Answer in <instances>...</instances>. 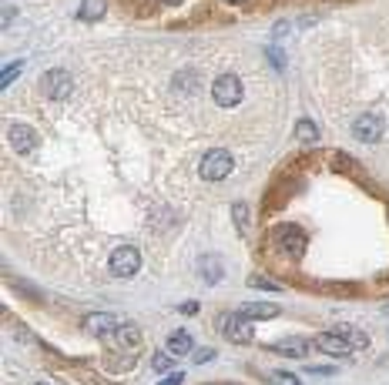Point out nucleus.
<instances>
[{
  "label": "nucleus",
  "mask_w": 389,
  "mask_h": 385,
  "mask_svg": "<svg viewBox=\"0 0 389 385\" xmlns=\"http://www.w3.org/2000/svg\"><path fill=\"white\" fill-rule=\"evenodd\" d=\"M336 332L342 335V338H346V342H349L352 348H366V345H369V335H366V332H359V328H349V325H339Z\"/></svg>",
  "instance_id": "16"
},
{
  "label": "nucleus",
  "mask_w": 389,
  "mask_h": 385,
  "mask_svg": "<svg viewBox=\"0 0 389 385\" xmlns=\"http://www.w3.org/2000/svg\"><path fill=\"white\" fill-rule=\"evenodd\" d=\"M383 131H386V121H383L379 114H359L356 121H352V134H356L359 141H366V144L379 141V138H383Z\"/></svg>",
  "instance_id": "5"
},
{
  "label": "nucleus",
  "mask_w": 389,
  "mask_h": 385,
  "mask_svg": "<svg viewBox=\"0 0 389 385\" xmlns=\"http://www.w3.org/2000/svg\"><path fill=\"white\" fill-rule=\"evenodd\" d=\"M238 315H245V319H275L279 315V308L275 305H262V302H255V305H242L238 308Z\"/></svg>",
  "instance_id": "14"
},
{
  "label": "nucleus",
  "mask_w": 389,
  "mask_h": 385,
  "mask_svg": "<svg viewBox=\"0 0 389 385\" xmlns=\"http://www.w3.org/2000/svg\"><path fill=\"white\" fill-rule=\"evenodd\" d=\"M178 312H182V315H194V312H198V302H185V305H178Z\"/></svg>",
  "instance_id": "24"
},
{
  "label": "nucleus",
  "mask_w": 389,
  "mask_h": 385,
  "mask_svg": "<svg viewBox=\"0 0 389 385\" xmlns=\"http://www.w3.org/2000/svg\"><path fill=\"white\" fill-rule=\"evenodd\" d=\"M252 285H259V288H279V282H265V278H255Z\"/></svg>",
  "instance_id": "25"
},
{
  "label": "nucleus",
  "mask_w": 389,
  "mask_h": 385,
  "mask_svg": "<svg viewBox=\"0 0 389 385\" xmlns=\"http://www.w3.org/2000/svg\"><path fill=\"white\" fill-rule=\"evenodd\" d=\"M161 4H168V7H178V4H185V0H161Z\"/></svg>",
  "instance_id": "27"
},
{
  "label": "nucleus",
  "mask_w": 389,
  "mask_h": 385,
  "mask_svg": "<svg viewBox=\"0 0 389 385\" xmlns=\"http://www.w3.org/2000/svg\"><path fill=\"white\" fill-rule=\"evenodd\" d=\"M151 365H155V372H168V369L175 365V362H171L168 352H158L155 359H151Z\"/></svg>",
  "instance_id": "20"
},
{
  "label": "nucleus",
  "mask_w": 389,
  "mask_h": 385,
  "mask_svg": "<svg viewBox=\"0 0 389 385\" xmlns=\"http://www.w3.org/2000/svg\"><path fill=\"white\" fill-rule=\"evenodd\" d=\"M221 328H225V335L232 338V342H252V319H245V315H228V319H221Z\"/></svg>",
  "instance_id": "9"
},
{
  "label": "nucleus",
  "mask_w": 389,
  "mask_h": 385,
  "mask_svg": "<svg viewBox=\"0 0 389 385\" xmlns=\"http://www.w3.org/2000/svg\"><path fill=\"white\" fill-rule=\"evenodd\" d=\"M306 244H309V238H306V231L298 225H279L275 228V248L286 258H302L306 255Z\"/></svg>",
  "instance_id": "1"
},
{
  "label": "nucleus",
  "mask_w": 389,
  "mask_h": 385,
  "mask_svg": "<svg viewBox=\"0 0 389 385\" xmlns=\"http://www.w3.org/2000/svg\"><path fill=\"white\" fill-rule=\"evenodd\" d=\"M272 352H282V355H296V359H306L309 345H306L302 338H286V342H275Z\"/></svg>",
  "instance_id": "15"
},
{
  "label": "nucleus",
  "mask_w": 389,
  "mask_h": 385,
  "mask_svg": "<svg viewBox=\"0 0 389 385\" xmlns=\"http://www.w3.org/2000/svg\"><path fill=\"white\" fill-rule=\"evenodd\" d=\"M312 345L319 348V352H325V355H352V345L342 338L339 332H323L315 335V342Z\"/></svg>",
  "instance_id": "10"
},
{
  "label": "nucleus",
  "mask_w": 389,
  "mask_h": 385,
  "mask_svg": "<svg viewBox=\"0 0 389 385\" xmlns=\"http://www.w3.org/2000/svg\"><path fill=\"white\" fill-rule=\"evenodd\" d=\"M121 325H117L115 315H108V312H91V315H84V332L88 335H98V338H108V335H115Z\"/></svg>",
  "instance_id": "8"
},
{
  "label": "nucleus",
  "mask_w": 389,
  "mask_h": 385,
  "mask_svg": "<svg viewBox=\"0 0 389 385\" xmlns=\"http://www.w3.org/2000/svg\"><path fill=\"white\" fill-rule=\"evenodd\" d=\"M40 385H47V382H40Z\"/></svg>",
  "instance_id": "29"
},
{
  "label": "nucleus",
  "mask_w": 389,
  "mask_h": 385,
  "mask_svg": "<svg viewBox=\"0 0 389 385\" xmlns=\"http://www.w3.org/2000/svg\"><path fill=\"white\" fill-rule=\"evenodd\" d=\"M198 268H202V278H205L208 285H215V282L225 278V265H221L219 258H211V255L202 258V265H198Z\"/></svg>",
  "instance_id": "12"
},
{
  "label": "nucleus",
  "mask_w": 389,
  "mask_h": 385,
  "mask_svg": "<svg viewBox=\"0 0 389 385\" xmlns=\"http://www.w3.org/2000/svg\"><path fill=\"white\" fill-rule=\"evenodd\" d=\"M215 359V348H198L194 352V365H205V362Z\"/></svg>",
  "instance_id": "23"
},
{
  "label": "nucleus",
  "mask_w": 389,
  "mask_h": 385,
  "mask_svg": "<svg viewBox=\"0 0 389 385\" xmlns=\"http://www.w3.org/2000/svg\"><path fill=\"white\" fill-rule=\"evenodd\" d=\"M211 97H215V104H221V107H235V104L242 101V81H238L235 74L215 77V84H211Z\"/></svg>",
  "instance_id": "3"
},
{
  "label": "nucleus",
  "mask_w": 389,
  "mask_h": 385,
  "mask_svg": "<svg viewBox=\"0 0 389 385\" xmlns=\"http://www.w3.org/2000/svg\"><path fill=\"white\" fill-rule=\"evenodd\" d=\"M104 13V0H84L81 4V11H78V17H84V20H98Z\"/></svg>",
  "instance_id": "18"
},
{
  "label": "nucleus",
  "mask_w": 389,
  "mask_h": 385,
  "mask_svg": "<svg viewBox=\"0 0 389 385\" xmlns=\"http://www.w3.org/2000/svg\"><path fill=\"white\" fill-rule=\"evenodd\" d=\"M228 174H232V154L225 148H215V151H208L202 158V178L205 181H221Z\"/></svg>",
  "instance_id": "2"
},
{
  "label": "nucleus",
  "mask_w": 389,
  "mask_h": 385,
  "mask_svg": "<svg viewBox=\"0 0 389 385\" xmlns=\"http://www.w3.org/2000/svg\"><path fill=\"white\" fill-rule=\"evenodd\" d=\"M161 385H182V375H178V372H175V375H168V379H165V382H161Z\"/></svg>",
  "instance_id": "26"
},
{
  "label": "nucleus",
  "mask_w": 389,
  "mask_h": 385,
  "mask_svg": "<svg viewBox=\"0 0 389 385\" xmlns=\"http://www.w3.org/2000/svg\"><path fill=\"white\" fill-rule=\"evenodd\" d=\"M40 90L47 94V97H67L71 90H74V81H71V74L67 71H47V74L40 77Z\"/></svg>",
  "instance_id": "7"
},
{
  "label": "nucleus",
  "mask_w": 389,
  "mask_h": 385,
  "mask_svg": "<svg viewBox=\"0 0 389 385\" xmlns=\"http://www.w3.org/2000/svg\"><path fill=\"white\" fill-rule=\"evenodd\" d=\"M272 382H275V385H302L292 372H272Z\"/></svg>",
  "instance_id": "21"
},
{
  "label": "nucleus",
  "mask_w": 389,
  "mask_h": 385,
  "mask_svg": "<svg viewBox=\"0 0 389 385\" xmlns=\"http://www.w3.org/2000/svg\"><path fill=\"white\" fill-rule=\"evenodd\" d=\"M17 74H21V64H11L7 71H4V77H0V88H11Z\"/></svg>",
  "instance_id": "22"
},
{
  "label": "nucleus",
  "mask_w": 389,
  "mask_h": 385,
  "mask_svg": "<svg viewBox=\"0 0 389 385\" xmlns=\"http://www.w3.org/2000/svg\"><path fill=\"white\" fill-rule=\"evenodd\" d=\"M225 4H245V0H225Z\"/></svg>",
  "instance_id": "28"
},
{
  "label": "nucleus",
  "mask_w": 389,
  "mask_h": 385,
  "mask_svg": "<svg viewBox=\"0 0 389 385\" xmlns=\"http://www.w3.org/2000/svg\"><path fill=\"white\" fill-rule=\"evenodd\" d=\"M232 221L242 231L248 228V205H245V201H235V205H232Z\"/></svg>",
  "instance_id": "19"
},
{
  "label": "nucleus",
  "mask_w": 389,
  "mask_h": 385,
  "mask_svg": "<svg viewBox=\"0 0 389 385\" xmlns=\"http://www.w3.org/2000/svg\"><path fill=\"white\" fill-rule=\"evenodd\" d=\"M7 144H11L17 154H34L37 151V131L30 128V124H11Z\"/></svg>",
  "instance_id": "6"
},
{
  "label": "nucleus",
  "mask_w": 389,
  "mask_h": 385,
  "mask_svg": "<svg viewBox=\"0 0 389 385\" xmlns=\"http://www.w3.org/2000/svg\"><path fill=\"white\" fill-rule=\"evenodd\" d=\"M192 348H194V338L188 332H182V328H178V332L168 335V352H171V355H188Z\"/></svg>",
  "instance_id": "13"
},
{
  "label": "nucleus",
  "mask_w": 389,
  "mask_h": 385,
  "mask_svg": "<svg viewBox=\"0 0 389 385\" xmlns=\"http://www.w3.org/2000/svg\"><path fill=\"white\" fill-rule=\"evenodd\" d=\"M296 138H298V141H306V144L319 141V128H315L312 121H298V124H296Z\"/></svg>",
  "instance_id": "17"
},
{
  "label": "nucleus",
  "mask_w": 389,
  "mask_h": 385,
  "mask_svg": "<svg viewBox=\"0 0 389 385\" xmlns=\"http://www.w3.org/2000/svg\"><path fill=\"white\" fill-rule=\"evenodd\" d=\"M138 268H141V251L138 248L124 244V248H117L115 255H111V271H115L117 278H131Z\"/></svg>",
  "instance_id": "4"
},
{
  "label": "nucleus",
  "mask_w": 389,
  "mask_h": 385,
  "mask_svg": "<svg viewBox=\"0 0 389 385\" xmlns=\"http://www.w3.org/2000/svg\"><path fill=\"white\" fill-rule=\"evenodd\" d=\"M111 342H115L121 352H138V345H141V328H138V325H121V328L111 335Z\"/></svg>",
  "instance_id": "11"
}]
</instances>
